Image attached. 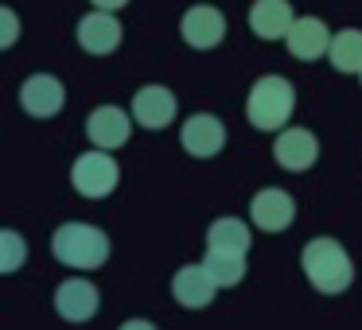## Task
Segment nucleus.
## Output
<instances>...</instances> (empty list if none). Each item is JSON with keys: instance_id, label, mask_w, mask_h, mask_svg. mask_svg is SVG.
<instances>
[{"instance_id": "obj_1", "label": "nucleus", "mask_w": 362, "mask_h": 330, "mask_svg": "<svg viewBox=\"0 0 362 330\" xmlns=\"http://www.w3.org/2000/svg\"><path fill=\"white\" fill-rule=\"evenodd\" d=\"M300 268H304L308 283L323 295H339L354 283V264L346 257V249L335 237H315L300 249Z\"/></svg>"}, {"instance_id": "obj_2", "label": "nucleus", "mask_w": 362, "mask_h": 330, "mask_svg": "<svg viewBox=\"0 0 362 330\" xmlns=\"http://www.w3.org/2000/svg\"><path fill=\"white\" fill-rule=\"evenodd\" d=\"M51 252L59 264L74 268V272H94L110 260V237L86 221H66L51 233Z\"/></svg>"}, {"instance_id": "obj_3", "label": "nucleus", "mask_w": 362, "mask_h": 330, "mask_svg": "<svg viewBox=\"0 0 362 330\" xmlns=\"http://www.w3.org/2000/svg\"><path fill=\"white\" fill-rule=\"evenodd\" d=\"M292 109H296V90L281 74H265L253 82L250 97H245V117L257 133H281L288 125Z\"/></svg>"}, {"instance_id": "obj_4", "label": "nucleus", "mask_w": 362, "mask_h": 330, "mask_svg": "<svg viewBox=\"0 0 362 330\" xmlns=\"http://www.w3.org/2000/svg\"><path fill=\"white\" fill-rule=\"evenodd\" d=\"M117 179H121V171H117V159L110 156L105 148H90V152H82L78 159H74V167H71V183H74V190H78L82 198H110L113 195V187H117Z\"/></svg>"}, {"instance_id": "obj_5", "label": "nucleus", "mask_w": 362, "mask_h": 330, "mask_svg": "<svg viewBox=\"0 0 362 330\" xmlns=\"http://www.w3.org/2000/svg\"><path fill=\"white\" fill-rule=\"evenodd\" d=\"M180 35H183V43H187V47L211 51V47H218V43L226 39V16H222L214 4H195V8L183 12Z\"/></svg>"}, {"instance_id": "obj_6", "label": "nucleus", "mask_w": 362, "mask_h": 330, "mask_svg": "<svg viewBox=\"0 0 362 330\" xmlns=\"http://www.w3.org/2000/svg\"><path fill=\"white\" fill-rule=\"evenodd\" d=\"M250 221L257 229H265V233H284V229L296 221V202H292L288 190L265 187V190H257L253 202H250Z\"/></svg>"}, {"instance_id": "obj_7", "label": "nucleus", "mask_w": 362, "mask_h": 330, "mask_svg": "<svg viewBox=\"0 0 362 330\" xmlns=\"http://www.w3.org/2000/svg\"><path fill=\"white\" fill-rule=\"evenodd\" d=\"M133 121L125 109H117V105H102V109H94L86 117V136L94 148H105V152H117L129 144V136H133Z\"/></svg>"}, {"instance_id": "obj_8", "label": "nucleus", "mask_w": 362, "mask_h": 330, "mask_svg": "<svg viewBox=\"0 0 362 330\" xmlns=\"http://www.w3.org/2000/svg\"><path fill=\"white\" fill-rule=\"evenodd\" d=\"M180 144L187 156H199V159H211L226 148V125L211 113H195V117L183 121L180 128Z\"/></svg>"}, {"instance_id": "obj_9", "label": "nucleus", "mask_w": 362, "mask_h": 330, "mask_svg": "<svg viewBox=\"0 0 362 330\" xmlns=\"http://www.w3.org/2000/svg\"><path fill=\"white\" fill-rule=\"evenodd\" d=\"M175 113H180V102H175V94L168 86H141L133 94V117L148 133L168 128L175 121Z\"/></svg>"}, {"instance_id": "obj_10", "label": "nucleus", "mask_w": 362, "mask_h": 330, "mask_svg": "<svg viewBox=\"0 0 362 330\" xmlns=\"http://www.w3.org/2000/svg\"><path fill=\"white\" fill-rule=\"evenodd\" d=\"M331 39H335V35L327 32V24H323L320 16H296V24L284 35V47H288V55L300 59V63H315V59H323L331 51Z\"/></svg>"}, {"instance_id": "obj_11", "label": "nucleus", "mask_w": 362, "mask_h": 330, "mask_svg": "<svg viewBox=\"0 0 362 330\" xmlns=\"http://www.w3.org/2000/svg\"><path fill=\"white\" fill-rule=\"evenodd\" d=\"M66 105V90L59 78H51V74H32V78L20 86V109L28 113V117H55L59 109Z\"/></svg>"}, {"instance_id": "obj_12", "label": "nucleus", "mask_w": 362, "mask_h": 330, "mask_svg": "<svg viewBox=\"0 0 362 330\" xmlns=\"http://www.w3.org/2000/svg\"><path fill=\"white\" fill-rule=\"evenodd\" d=\"M273 159L284 171H308L320 159V140L312 128H281V136L273 140Z\"/></svg>"}, {"instance_id": "obj_13", "label": "nucleus", "mask_w": 362, "mask_h": 330, "mask_svg": "<svg viewBox=\"0 0 362 330\" xmlns=\"http://www.w3.org/2000/svg\"><path fill=\"white\" fill-rule=\"evenodd\" d=\"M214 291H218V280L211 276L206 264H183L180 272L172 276V295H175V303L187 307V311L206 307L214 299Z\"/></svg>"}, {"instance_id": "obj_14", "label": "nucleus", "mask_w": 362, "mask_h": 330, "mask_svg": "<svg viewBox=\"0 0 362 330\" xmlns=\"http://www.w3.org/2000/svg\"><path fill=\"white\" fill-rule=\"evenodd\" d=\"M98 307H102V295H98V288L90 280H82V276H74V280H63L55 288V311L63 314L66 322H86L98 314Z\"/></svg>"}, {"instance_id": "obj_15", "label": "nucleus", "mask_w": 362, "mask_h": 330, "mask_svg": "<svg viewBox=\"0 0 362 330\" xmlns=\"http://www.w3.org/2000/svg\"><path fill=\"white\" fill-rule=\"evenodd\" d=\"M121 43V24L113 12L105 8H94L90 16L78 20V47L86 55H113Z\"/></svg>"}, {"instance_id": "obj_16", "label": "nucleus", "mask_w": 362, "mask_h": 330, "mask_svg": "<svg viewBox=\"0 0 362 330\" xmlns=\"http://www.w3.org/2000/svg\"><path fill=\"white\" fill-rule=\"evenodd\" d=\"M292 24H296V12L288 0H257L250 8V32L257 39H284Z\"/></svg>"}, {"instance_id": "obj_17", "label": "nucleus", "mask_w": 362, "mask_h": 330, "mask_svg": "<svg viewBox=\"0 0 362 330\" xmlns=\"http://www.w3.org/2000/svg\"><path fill=\"white\" fill-rule=\"evenodd\" d=\"M331 66L339 74H362V32L358 28H346L331 39V51H327Z\"/></svg>"}, {"instance_id": "obj_18", "label": "nucleus", "mask_w": 362, "mask_h": 330, "mask_svg": "<svg viewBox=\"0 0 362 330\" xmlns=\"http://www.w3.org/2000/svg\"><path fill=\"white\" fill-rule=\"evenodd\" d=\"M206 249H234L250 252V226L242 218H218L206 229Z\"/></svg>"}, {"instance_id": "obj_19", "label": "nucleus", "mask_w": 362, "mask_h": 330, "mask_svg": "<svg viewBox=\"0 0 362 330\" xmlns=\"http://www.w3.org/2000/svg\"><path fill=\"white\" fill-rule=\"evenodd\" d=\"M203 264L211 268V276L218 280V288H234V283H242V276H245V252H234V249H206Z\"/></svg>"}, {"instance_id": "obj_20", "label": "nucleus", "mask_w": 362, "mask_h": 330, "mask_svg": "<svg viewBox=\"0 0 362 330\" xmlns=\"http://www.w3.org/2000/svg\"><path fill=\"white\" fill-rule=\"evenodd\" d=\"M28 249H24V237L16 233V229H4L0 233V272H16L20 264H24Z\"/></svg>"}, {"instance_id": "obj_21", "label": "nucleus", "mask_w": 362, "mask_h": 330, "mask_svg": "<svg viewBox=\"0 0 362 330\" xmlns=\"http://www.w3.org/2000/svg\"><path fill=\"white\" fill-rule=\"evenodd\" d=\"M0 24H4V35H0V47L8 51V47H16V39H20V20H16V12L12 8H0Z\"/></svg>"}, {"instance_id": "obj_22", "label": "nucleus", "mask_w": 362, "mask_h": 330, "mask_svg": "<svg viewBox=\"0 0 362 330\" xmlns=\"http://www.w3.org/2000/svg\"><path fill=\"white\" fill-rule=\"evenodd\" d=\"M94 8H105V12H117V8H125L129 0H90Z\"/></svg>"}, {"instance_id": "obj_23", "label": "nucleus", "mask_w": 362, "mask_h": 330, "mask_svg": "<svg viewBox=\"0 0 362 330\" xmlns=\"http://www.w3.org/2000/svg\"><path fill=\"white\" fill-rule=\"evenodd\" d=\"M358 82H362V74H358Z\"/></svg>"}]
</instances>
